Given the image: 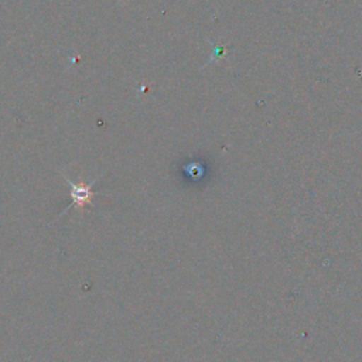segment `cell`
I'll return each mask as SVG.
<instances>
[{"label":"cell","mask_w":362,"mask_h":362,"mask_svg":"<svg viewBox=\"0 0 362 362\" xmlns=\"http://www.w3.org/2000/svg\"><path fill=\"white\" fill-rule=\"evenodd\" d=\"M64 178H65V181L68 182V185H69V195H71L72 202L62 211V214L66 212L68 209H71L72 206H76L79 211H83L85 205L92 204V198L96 195V192L92 191V185H93L96 181H92L90 184H83V182L75 184V182H72L66 175H64Z\"/></svg>","instance_id":"1"}]
</instances>
